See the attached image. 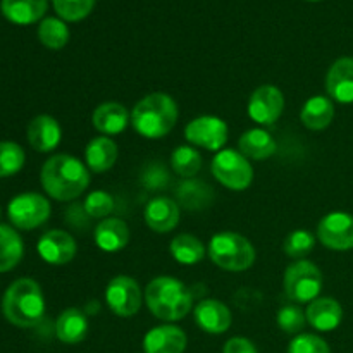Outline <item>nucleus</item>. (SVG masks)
Wrapping results in <instances>:
<instances>
[{"mask_svg":"<svg viewBox=\"0 0 353 353\" xmlns=\"http://www.w3.org/2000/svg\"><path fill=\"white\" fill-rule=\"evenodd\" d=\"M2 14L16 24H31L47 12V0H2Z\"/></svg>","mask_w":353,"mask_h":353,"instance_id":"obj_23","label":"nucleus"},{"mask_svg":"<svg viewBox=\"0 0 353 353\" xmlns=\"http://www.w3.org/2000/svg\"><path fill=\"white\" fill-rule=\"evenodd\" d=\"M210 261L226 271H245L255 261V250L250 241L238 233L223 231L209 243Z\"/></svg>","mask_w":353,"mask_h":353,"instance_id":"obj_5","label":"nucleus"},{"mask_svg":"<svg viewBox=\"0 0 353 353\" xmlns=\"http://www.w3.org/2000/svg\"><path fill=\"white\" fill-rule=\"evenodd\" d=\"M38 38H40V41L45 47L59 50V48H62L68 43L69 30L64 21L55 19V17H47V19H43L40 23Z\"/></svg>","mask_w":353,"mask_h":353,"instance_id":"obj_29","label":"nucleus"},{"mask_svg":"<svg viewBox=\"0 0 353 353\" xmlns=\"http://www.w3.org/2000/svg\"><path fill=\"white\" fill-rule=\"evenodd\" d=\"M2 312L14 326H37L45 314L43 293L38 283L28 278L14 281L3 295Z\"/></svg>","mask_w":353,"mask_h":353,"instance_id":"obj_2","label":"nucleus"},{"mask_svg":"<svg viewBox=\"0 0 353 353\" xmlns=\"http://www.w3.org/2000/svg\"><path fill=\"white\" fill-rule=\"evenodd\" d=\"M172 169L183 178H193L202 168V155L192 147H179L171 155Z\"/></svg>","mask_w":353,"mask_h":353,"instance_id":"obj_30","label":"nucleus"},{"mask_svg":"<svg viewBox=\"0 0 353 353\" xmlns=\"http://www.w3.org/2000/svg\"><path fill=\"white\" fill-rule=\"evenodd\" d=\"M61 126L50 116H38L28 126V140L37 152H50L61 141Z\"/></svg>","mask_w":353,"mask_h":353,"instance_id":"obj_19","label":"nucleus"},{"mask_svg":"<svg viewBox=\"0 0 353 353\" xmlns=\"http://www.w3.org/2000/svg\"><path fill=\"white\" fill-rule=\"evenodd\" d=\"M326 92L340 103H353V57H341L330 68Z\"/></svg>","mask_w":353,"mask_h":353,"instance_id":"obj_14","label":"nucleus"},{"mask_svg":"<svg viewBox=\"0 0 353 353\" xmlns=\"http://www.w3.org/2000/svg\"><path fill=\"white\" fill-rule=\"evenodd\" d=\"M305 314L296 305H286L278 312V324L285 333L296 334L305 326Z\"/></svg>","mask_w":353,"mask_h":353,"instance_id":"obj_35","label":"nucleus"},{"mask_svg":"<svg viewBox=\"0 0 353 353\" xmlns=\"http://www.w3.org/2000/svg\"><path fill=\"white\" fill-rule=\"evenodd\" d=\"M85 157L86 164L93 172H105L116 164L117 145L107 137L93 138L86 147Z\"/></svg>","mask_w":353,"mask_h":353,"instance_id":"obj_24","label":"nucleus"},{"mask_svg":"<svg viewBox=\"0 0 353 353\" xmlns=\"http://www.w3.org/2000/svg\"><path fill=\"white\" fill-rule=\"evenodd\" d=\"M41 185L55 200H72L90 185V172L71 155L59 154L48 159L41 168Z\"/></svg>","mask_w":353,"mask_h":353,"instance_id":"obj_1","label":"nucleus"},{"mask_svg":"<svg viewBox=\"0 0 353 353\" xmlns=\"http://www.w3.org/2000/svg\"><path fill=\"white\" fill-rule=\"evenodd\" d=\"M223 353H257V348L247 338H231L224 345Z\"/></svg>","mask_w":353,"mask_h":353,"instance_id":"obj_38","label":"nucleus"},{"mask_svg":"<svg viewBox=\"0 0 353 353\" xmlns=\"http://www.w3.org/2000/svg\"><path fill=\"white\" fill-rule=\"evenodd\" d=\"M285 109V97L281 90L272 85H264L252 93L248 100V116L262 126H271Z\"/></svg>","mask_w":353,"mask_h":353,"instance_id":"obj_12","label":"nucleus"},{"mask_svg":"<svg viewBox=\"0 0 353 353\" xmlns=\"http://www.w3.org/2000/svg\"><path fill=\"white\" fill-rule=\"evenodd\" d=\"M145 302L157 319L179 321L192 310V293L174 278H155L148 283L145 292Z\"/></svg>","mask_w":353,"mask_h":353,"instance_id":"obj_4","label":"nucleus"},{"mask_svg":"<svg viewBox=\"0 0 353 353\" xmlns=\"http://www.w3.org/2000/svg\"><path fill=\"white\" fill-rule=\"evenodd\" d=\"M316 243V238L310 231L296 230L290 233L285 240V254L292 259H303L307 254H310Z\"/></svg>","mask_w":353,"mask_h":353,"instance_id":"obj_33","label":"nucleus"},{"mask_svg":"<svg viewBox=\"0 0 353 353\" xmlns=\"http://www.w3.org/2000/svg\"><path fill=\"white\" fill-rule=\"evenodd\" d=\"M310 2H317V0H310Z\"/></svg>","mask_w":353,"mask_h":353,"instance_id":"obj_39","label":"nucleus"},{"mask_svg":"<svg viewBox=\"0 0 353 353\" xmlns=\"http://www.w3.org/2000/svg\"><path fill=\"white\" fill-rule=\"evenodd\" d=\"M307 321L317 331H333L343 321V309L334 299H316L305 312Z\"/></svg>","mask_w":353,"mask_h":353,"instance_id":"obj_18","label":"nucleus"},{"mask_svg":"<svg viewBox=\"0 0 353 353\" xmlns=\"http://www.w3.org/2000/svg\"><path fill=\"white\" fill-rule=\"evenodd\" d=\"M178 121V105L165 93H150L134 105L131 124L145 138L165 137Z\"/></svg>","mask_w":353,"mask_h":353,"instance_id":"obj_3","label":"nucleus"},{"mask_svg":"<svg viewBox=\"0 0 353 353\" xmlns=\"http://www.w3.org/2000/svg\"><path fill=\"white\" fill-rule=\"evenodd\" d=\"M95 0H54L59 16L65 21L85 19L92 12Z\"/></svg>","mask_w":353,"mask_h":353,"instance_id":"obj_34","label":"nucleus"},{"mask_svg":"<svg viewBox=\"0 0 353 353\" xmlns=\"http://www.w3.org/2000/svg\"><path fill=\"white\" fill-rule=\"evenodd\" d=\"M114 199L103 190L90 193L85 200V210L90 217H105L112 212Z\"/></svg>","mask_w":353,"mask_h":353,"instance_id":"obj_36","label":"nucleus"},{"mask_svg":"<svg viewBox=\"0 0 353 353\" xmlns=\"http://www.w3.org/2000/svg\"><path fill=\"white\" fill-rule=\"evenodd\" d=\"M145 223L155 233H169L179 223L178 203L168 196L150 200L145 209Z\"/></svg>","mask_w":353,"mask_h":353,"instance_id":"obj_16","label":"nucleus"},{"mask_svg":"<svg viewBox=\"0 0 353 353\" xmlns=\"http://www.w3.org/2000/svg\"><path fill=\"white\" fill-rule=\"evenodd\" d=\"M323 288V272L309 261H296L285 272V292L296 303L314 302Z\"/></svg>","mask_w":353,"mask_h":353,"instance_id":"obj_6","label":"nucleus"},{"mask_svg":"<svg viewBox=\"0 0 353 353\" xmlns=\"http://www.w3.org/2000/svg\"><path fill=\"white\" fill-rule=\"evenodd\" d=\"M302 123L305 124L309 130L319 131L324 130L331 124L334 117V107L331 103L330 99L326 97H312L310 100H307V103L303 105L302 114Z\"/></svg>","mask_w":353,"mask_h":353,"instance_id":"obj_26","label":"nucleus"},{"mask_svg":"<svg viewBox=\"0 0 353 353\" xmlns=\"http://www.w3.org/2000/svg\"><path fill=\"white\" fill-rule=\"evenodd\" d=\"M107 305L116 316L131 317L140 310L141 292L138 283L128 276H117L105 290Z\"/></svg>","mask_w":353,"mask_h":353,"instance_id":"obj_9","label":"nucleus"},{"mask_svg":"<svg viewBox=\"0 0 353 353\" xmlns=\"http://www.w3.org/2000/svg\"><path fill=\"white\" fill-rule=\"evenodd\" d=\"M186 140L207 150H221L228 141V126L223 119L202 116L193 119L185 130Z\"/></svg>","mask_w":353,"mask_h":353,"instance_id":"obj_11","label":"nucleus"},{"mask_svg":"<svg viewBox=\"0 0 353 353\" xmlns=\"http://www.w3.org/2000/svg\"><path fill=\"white\" fill-rule=\"evenodd\" d=\"M55 334L65 345H78L88 334V319L78 309H68L55 323Z\"/></svg>","mask_w":353,"mask_h":353,"instance_id":"obj_21","label":"nucleus"},{"mask_svg":"<svg viewBox=\"0 0 353 353\" xmlns=\"http://www.w3.org/2000/svg\"><path fill=\"white\" fill-rule=\"evenodd\" d=\"M317 236L324 247L347 252L353 248V216L347 212H331L319 223Z\"/></svg>","mask_w":353,"mask_h":353,"instance_id":"obj_10","label":"nucleus"},{"mask_svg":"<svg viewBox=\"0 0 353 353\" xmlns=\"http://www.w3.org/2000/svg\"><path fill=\"white\" fill-rule=\"evenodd\" d=\"M9 219L19 230L41 226L50 216V203L38 193H23L9 203Z\"/></svg>","mask_w":353,"mask_h":353,"instance_id":"obj_8","label":"nucleus"},{"mask_svg":"<svg viewBox=\"0 0 353 353\" xmlns=\"http://www.w3.org/2000/svg\"><path fill=\"white\" fill-rule=\"evenodd\" d=\"M288 353H331L330 345L316 334H299L290 343Z\"/></svg>","mask_w":353,"mask_h":353,"instance_id":"obj_37","label":"nucleus"},{"mask_svg":"<svg viewBox=\"0 0 353 353\" xmlns=\"http://www.w3.org/2000/svg\"><path fill=\"white\" fill-rule=\"evenodd\" d=\"M93 126L103 134H117L126 130L130 123V114L126 107L117 102H105L93 112Z\"/></svg>","mask_w":353,"mask_h":353,"instance_id":"obj_20","label":"nucleus"},{"mask_svg":"<svg viewBox=\"0 0 353 353\" xmlns=\"http://www.w3.org/2000/svg\"><path fill=\"white\" fill-rule=\"evenodd\" d=\"M95 241L100 247V250L109 252V254L123 250L128 245V241H130L128 224L124 221L116 219V217L103 219L95 230Z\"/></svg>","mask_w":353,"mask_h":353,"instance_id":"obj_22","label":"nucleus"},{"mask_svg":"<svg viewBox=\"0 0 353 353\" xmlns=\"http://www.w3.org/2000/svg\"><path fill=\"white\" fill-rule=\"evenodd\" d=\"M24 164V150L12 141H0V178L16 174Z\"/></svg>","mask_w":353,"mask_h":353,"instance_id":"obj_31","label":"nucleus"},{"mask_svg":"<svg viewBox=\"0 0 353 353\" xmlns=\"http://www.w3.org/2000/svg\"><path fill=\"white\" fill-rule=\"evenodd\" d=\"M212 190L196 181H186L179 186V200L186 209H200L212 199Z\"/></svg>","mask_w":353,"mask_h":353,"instance_id":"obj_32","label":"nucleus"},{"mask_svg":"<svg viewBox=\"0 0 353 353\" xmlns=\"http://www.w3.org/2000/svg\"><path fill=\"white\" fill-rule=\"evenodd\" d=\"M238 147H240V152L245 157L262 161V159H268L274 154L276 141L268 131L250 130L241 134L240 141H238Z\"/></svg>","mask_w":353,"mask_h":353,"instance_id":"obj_25","label":"nucleus"},{"mask_svg":"<svg viewBox=\"0 0 353 353\" xmlns=\"http://www.w3.org/2000/svg\"><path fill=\"white\" fill-rule=\"evenodd\" d=\"M212 174L226 188L241 192L250 186L254 169L241 152L223 150L214 157Z\"/></svg>","mask_w":353,"mask_h":353,"instance_id":"obj_7","label":"nucleus"},{"mask_svg":"<svg viewBox=\"0 0 353 353\" xmlns=\"http://www.w3.org/2000/svg\"><path fill=\"white\" fill-rule=\"evenodd\" d=\"M38 254L45 262L64 265L76 255V241L69 233L61 230L47 231L38 241Z\"/></svg>","mask_w":353,"mask_h":353,"instance_id":"obj_13","label":"nucleus"},{"mask_svg":"<svg viewBox=\"0 0 353 353\" xmlns=\"http://www.w3.org/2000/svg\"><path fill=\"white\" fill-rule=\"evenodd\" d=\"M171 254L179 264L193 265L202 261L205 255V247L199 238L192 234H178L171 241Z\"/></svg>","mask_w":353,"mask_h":353,"instance_id":"obj_28","label":"nucleus"},{"mask_svg":"<svg viewBox=\"0 0 353 353\" xmlns=\"http://www.w3.org/2000/svg\"><path fill=\"white\" fill-rule=\"evenodd\" d=\"M23 240L9 226L0 224V272L16 268L23 259Z\"/></svg>","mask_w":353,"mask_h":353,"instance_id":"obj_27","label":"nucleus"},{"mask_svg":"<svg viewBox=\"0 0 353 353\" xmlns=\"http://www.w3.org/2000/svg\"><path fill=\"white\" fill-rule=\"evenodd\" d=\"M195 323L205 333L223 334L231 326V312L219 300H202L195 309Z\"/></svg>","mask_w":353,"mask_h":353,"instance_id":"obj_15","label":"nucleus"},{"mask_svg":"<svg viewBox=\"0 0 353 353\" xmlns=\"http://www.w3.org/2000/svg\"><path fill=\"white\" fill-rule=\"evenodd\" d=\"M186 348V334L176 326H159L145 334V353H183Z\"/></svg>","mask_w":353,"mask_h":353,"instance_id":"obj_17","label":"nucleus"}]
</instances>
